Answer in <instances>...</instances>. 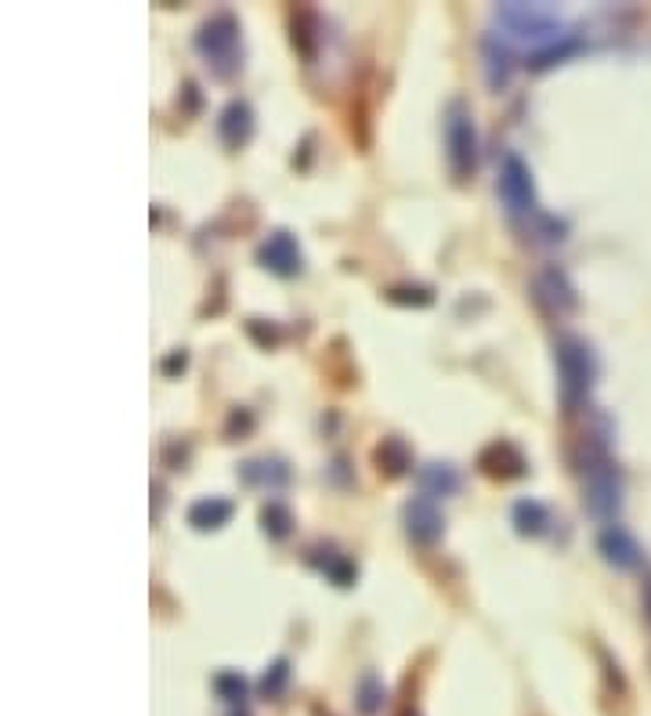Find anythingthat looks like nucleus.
I'll return each instance as SVG.
<instances>
[{
	"label": "nucleus",
	"mask_w": 651,
	"mask_h": 716,
	"mask_svg": "<svg viewBox=\"0 0 651 716\" xmlns=\"http://www.w3.org/2000/svg\"><path fill=\"white\" fill-rule=\"evenodd\" d=\"M601 554H605L608 565H616L622 571L641 565V546H637V539L622 525H608L601 532Z\"/></svg>",
	"instance_id": "obj_10"
},
{
	"label": "nucleus",
	"mask_w": 651,
	"mask_h": 716,
	"mask_svg": "<svg viewBox=\"0 0 651 716\" xmlns=\"http://www.w3.org/2000/svg\"><path fill=\"white\" fill-rule=\"evenodd\" d=\"M217 135L228 149H239L254 135V109L246 101H228L217 116Z\"/></svg>",
	"instance_id": "obj_9"
},
{
	"label": "nucleus",
	"mask_w": 651,
	"mask_h": 716,
	"mask_svg": "<svg viewBox=\"0 0 651 716\" xmlns=\"http://www.w3.org/2000/svg\"><path fill=\"white\" fill-rule=\"evenodd\" d=\"M511 70H514L511 51H506L503 44H497V41H485V73H489V84L492 87H503L506 81H511Z\"/></svg>",
	"instance_id": "obj_17"
},
{
	"label": "nucleus",
	"mask_w": 651,
	"mask_h": 716,
	"mask_svg": "<svg viewBox=\"0 0 651 716\" xmlns=\"http://www.w3.org/2000/svg\"><path fill=\"white\" fill-rule=\"evenodd\" d=\"M214 692L225 702H243L246 698V681L239 673H217L214 676Z\"/></svg>",
	"instance_id": "obj_20"
},
{
	"label": "nucleus",
	"mask_w": 651,
	"mask_h": 716,
	"mask_svg": "<svg viewBox=\"0 0 651 716\" xmlns=\"http://www.w3.org/2000/svg\"><path fill=\"white\" fill-rule=\"evenodd\" d=\"M195 47H200V55L221 81H228V76H236L243 70V30L236 15H228V11H217L214 19H206L200 25Z\"/></svg>",
	"instance_id": "obj_1"
},
{
	"label": "nucleus",
	"mask_w": 651,
	"mask_h": 716,
	"mask_svg": "<svg viewBox=\"0 0 651 716\" xmlns=\"http://www.w3.org/2000/svg\"><path fill=\"white\" fill-rule=\"evenodd\" d=\"M286 681H290V662L279 659V662H271V670L265 673V681H260V692H265V698H279Z\"/></svg>",
	"instance_id": "obj_19"
},
{
	"label": "nucleus",
	"mask_w": 651,
	"mask_h": 716,
	"mask_svg": "<svg viewBox=\"0 0 651 716\" xmlns=\"http://www.w3.org/2000/svg\"><path fill=\"white\" fill-rule=\"evenodd\" d=\"M514 525L521 536H543L551 525V511L540 500H517L514 503Z\"/></svg>",
	"instance_id": "obj_16"
},
{
	"label": "nucleus",
	"mask_w": 651,
	"mask_h": 716,
	"mask_svg": "<svg viewBox=\"0 0 651 716\" xmlns=\"http://www.w3.org/2000/svg\"><path fill=\"white\" fill-rule=\"evenodd\" d=\"M478 467H481V474L511 481V478H521L529 471V460L514 441L500 438V441H489V446L478 452Z\"/></svg>",
	"instance_id": "obj_7"
},
{
	"label": "nucleus",
	"mask_w": 651,
	"mask_h": 716,
	"mask_svg": "<svg viewBox=\"0 0 651 716\" xmlns=\"http://www.w3.org/2000/svg\"><path fill=\"white\" fill-rule=\"evenodd\" d=\"M257 260L268 271L282 276V279H290V276H297V271L305 268V254H301V246H297V239L290 236V232H271V236L260 243Z\"/></svg>",
	"instance_id": "obj_6"
},
{
	"label": "nucleus",
	"mask_w": 651,
	"mask_h": 716,
	"mask_svg": "<svg viewBox=\"0 0 651 716\" xmlns=\"http://www.w3.org/2000/svg\"><path fill=\"white\" fill-rule=\"evenodd\" d=\"M446 141H449V167L456 181H467L478 167V130L474 116L463 113L460 106H452L449 124H446Z\"/></svg>",
	"instance_id": "obj_4"
},
{
	"label": "nucleus",
	"mask_w": 651,
	"mask_h": 716,
	"mask_svg": "<svg viewBox=\"0 0 651 716\" xmlns=\"http://www.w3.org/2000/svg\"><path fill=\"white\" fill-rule=\"evenodd\" d=\"M373 460H376V471H381L384 478H398L413 467V452L402 438H384L381 446H376Z\"/></svg>",
	"instance_id": "obj_12"
},
{
	"label": "nucleus",
	"mask_w": 651,
	"mask_h": 716,
	"mask_svg": "<svg viewBox=\"0 0 651 716\" xmlns=\"http://www.w3.org/2000/svg\"><path fill=\"white\" fill-rule=\"evenodd\" d=\"M402 517H406V532H409V539L416 543H438L441 539V532H446V517H441V511L435 506L431 496H413L406 503V511H402Z\"/></svg>",
	"instance_id": "obj_8"
},
{
	"label": "nucleus",
	"mask_w": 651,
	"mask_h": 716,
	"mask_svg": "<svg viewBox=\"0 0 651 716\" xmlns=\"http://www.w3.org/2000/svg\"><path fill=\"white\" fill-rule=\"evenodd\" d=\"M232 506L228 500H221V496H206V500H195L189 506V525L192 528H200V532H211V528H221L225 521L232 517Z\"/></svg>",
	"instance_id": "obj_13"
},
{
	"label": "nucleus",
	"mask_w": 651,
	"mask_h": 716,
	"mask_svg": "<svg viewBox=\"0 0 651 716\" xmlns=\"http://www.w3.org/2000/svg\"><path fill=\"white\" fill-rule=\"evenodd\" d=\"M536 297L546 308H554L557 316L576 304V290L568 286L565 271H557V268H546L543 276H536Z\"/></svg>",
	"instance_id": "obj_11"
},
{
	"label": "nucleus",
	"mask_w": 651,
	"mask_h": 716,
	"mask_svg": "<svg viewBox=\"0 0 651 716\" xmlns=\"http://www.w3.org/2000/svg\"><path fill=\"white\" fill-rule=\"evenodd\" d=\"M239 474L246 485H265V489H279L290 481V467L282 460H250L239 467Z\"/></svg>",
	"instance_id": "obj_14"
},
{
	"label": "nucleus",
	"mask_w": 651,
	"mask_h": 716,
	"mask_svg": "<svg viewBox=\"0 0 651 716\" xmlns=\"http://www.w3.org/2000/svg\"><path fill=\"white\" fill-rule=\"evenodd\" d=\"M402 716H416V713H402Z\"/></svg>",
	"instance_id": "obj_22"
},
{
	"label": "nucleus",
	"mask_w": 651,
	"mask_h": 716,
	"mask_svg": "<svg viewBox=\"0 0 651 716\" xmlns=\"http://www.w3.org/2000/svg\"><path fill=\"white\" fill-rule=\"evenodd\" d=\"M420 485L431 500H446L460 489V474H456L449 463H427L420 471Z\"/></svg>",
	"instance_id": "obj_15"
},
{
	"label": "nucleus",
	"mask_w": 651,
	"mask_h": 716,
	"mask_svg": "<svg viewBox=\"0 0 651 716\" xmlns=\"http://www.w3.org/2000/svg\"><path fill=\"white\" fill-rule=\"evenodd\" d=\"M260 528H265L271 539H286V536L294 532V514L286 511L282 503L271 500L265 511H260Z\"/></svg>",
	"instance_id": "obj_18"
},
{
	"label": "nucleus",
	"mask_w": 651,
	"mask_h": 716,
	"mask_svg": "<svg viewBox=\"0 0 651 716\" xmlns=\"http://www.w3.org/2000/svg\"><path fill=\"white\" fill-rule=\"evenodd\" d=\"M554 359H557V381H562V398L568 409H576L586 398V391L597 381V355L594 348L579 341V336H562L554 344Z\"/></svg>",
	"instance_id": "obj_2"
},
{
	"label": "nucleus",
	"mask_w": 651,
	"mask_h": 716,
	"mask_svg": "<svg viewBox=\"0 0 651 716\" xmlns=\"http://www.w3.org/2000/svg\"><path fill=\"white\" fill-rule=\"evenodd\" d=\"M500 200L506 206L511 217H543L540 214V200H536V185H532V171L521 156H503V167H500Z\"/></svg>",
	"instance_id": "obj_3"
},
{
	"label": "nucleus",
	"mask_w": 651,
	"mask_h": 716,
	"mask_svg": "<svg viewBox=\"0 0 651 716\" xmlns=\"http://www.w3.org/2000/svg\"><path fill=\"white\" fill-rule=\"evenodd\" d=\"M381 698H384V684L376 681L373 673H366V676H362V687H359L362 713H376V709H381Z\"/></svg>",
	"instance_id": "obj_21"
},
{
	"label": "nucleus",
	"mask_w": 651,
	"mask_h": 716,
	"mask_svg": "<svg viewBox=\"0 0 651 716\" xmlns=\"http://www.w3.org/2000/svg\"><path fill=\"white\" fill-rule=\"evenodd\" d=\"M500 22L511 30L521 41H536V44H546V41H557V30H562V22H557L546 8H532V4H506L500 8Z\"/></svg>",
	"instance_id": "obj_5"
}]
</instances>
